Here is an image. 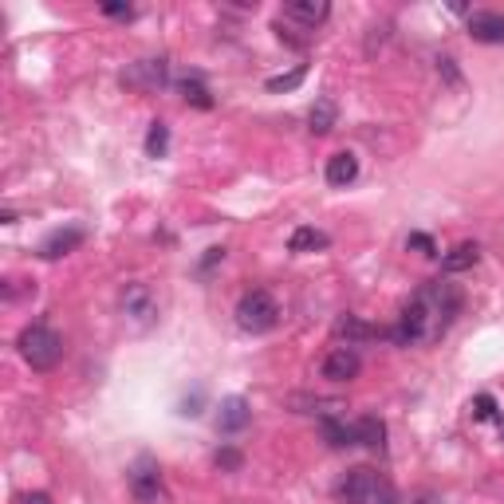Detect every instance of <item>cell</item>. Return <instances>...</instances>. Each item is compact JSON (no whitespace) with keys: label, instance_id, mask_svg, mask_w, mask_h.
<instances>
[{"label":"cell","instance_id":"cell-1","mask_svg":"<svg viewBox=\"0 0 504 504\" xmlns=\"http://www.w3.org/2000/svg\"><path fill=\"white\" fill-rule=\"evenodd\" d=\"M465 296H461L457 284L449 280H430L422 284L417 292L410 296V304L402 307L399 324H394L390 339L399 347H414V343H437L454 324V316L461 312Z\"/></svg>","mask_w":504,"mask_h":504},{"label":"cell","instance_id":"cell-2","mask_svg":"<svg viewBox=\"0 0 504 504\" xmlns=\"http://www.w3.org/2000/svg\"><path fill=\"white\" fill-rule=\"evenodd\" d=\"M16 347H20V359H24L32 371H51L63 359V339L44 324H28L20 331Z\"/></svg>","mask_w":504,"mask_h":504},{"label":"cell","instance_id":"cell-3","mask_svg":"<svg viewBox=\"0 0 504 504\" xmlns=\"http://www.w3.org/2000/svg\"><path fill=\"white\" fill-rule=\"evenodd\" d=\"M343 497H347L351 504H399V492H394V485L386 481L379 469H351L347 481H343Z\"/></svg>","mask_w":504,"mask_h":504},{"label":"cell","instance_id":"cell-4","mask_svg":"<svg viewBox=\"0 0 504 504\" xmlns=\"http://www.w3.org/2000/svg\"><path fill=\"white\" fill-rule=\"evenodd\" d=\"M280 324V307H276V299L268 292H244L241 304H237V327L249 331V335H264V331H272Z\"/></svg>","mask_w":504,"mask_h":504},{"label":"cell","instance_id":"cell-5","mask_svg":"<svg viewBox=\"0 0 504 504\" xmlns=\"http://www.w3.org/2000/svg\"><path fill=\"white\" fill-rule=\"evenodd\" d=\"M119 307L138 331L158 324V299H154V292H150L146 284H126L123 296H119Z\"/></svg>","mask_w":504,"mask_h":504},{"label":"cell","instance_id":"cell-6","mask_svg":"<svg viewBox=\"0 0 504 504\" xmlns=\"http://www.w3.org/2000/svg\"><path fill=\"white\" fill-rule=\"evenodd\" d=\"M359 371H362L359 351H355V347H335V351H331V355L324 359V371H319V374H324L327 382H351Z\"/></svg>","mask_w":504,"mask_h":504},{"label":"cell","instance_id":"cell-7","mask_svg":"<svg viewBox=\"0 0 504 504\" xmlns=\"http://www.w3.org/2000/svg\"><path fill=\"white\" fill-rule=\"evenodd\" d=\"M131 489H134V497L142 504H154L158 497H162V473H158V465L150 457H142L131 469Z\"/></svg>","mask_w":504,"mask_h":504},{"label":"cell","instance_id":"cell-8","mask_svg":"<svg viewBox=\"0 0 504 504\" xmlns=\"http://www.w3.org/2000/svg\"><path fill=\"white\" fill-rule=\"evenodd\" d=\"M249 422H252V406L244 402L241 394H233V399L221 402V414H217V430L221 434H241Z\"/></svg>","mask_w":504,"mask_h":504},{"label":"cell","instance_id":"cell-9","mask_svg":"<svg viewBox=\"0 0 504 504\" xmlns=\"http://www.w3.org/2000/svg\"><path fill=\"white\" fill-rule=\"evenodd\" d=\"M469 36L477 44H504V13H473L469 16Z\"/></svg>","mask_w":504,"mask_h":504},{"label":"cell","instance_id":"cell-10","mask_svg":"<svg viewBox=\"0 0 504 504\" xmlns=\"http://www.w3.org/2000/svg\"><path fill=\"white\" fill-rule=\"evenodd\" d=\"M83 244V229H56L51 237H44V244H40V256L44 261H60V256H68V252H75Z\"/></svg>","mask_w":504,"mask_h":504},{"label":"cell","instance_id":"cell-11","mask_svg":"<svg viewBox=\"0 0 504 504\" xmlns=\"http://www.w3.org/2000/svg\"><path fill=\"white\" fill-rule=\"evenodd\" d=\"M327 13H331L327 0H288L284 5V16H292V20H299V24H307V28H319L327 20Z\"/></svg>","mask_w":504,"mask_h":504},{"label":"cell","instance_id":"cell-12","mask_svg":"<svg viewBox=\"0 0 504 504\" xmlns=\"http://www.w3.org/2000/svg\"><path fill=\"white\" fill-rule=\"evenodd\" d=\"M131 87H162L166 83V60H142L123 75Z\"/></svg>","mask_w":504,"mask_h":504},{"label":"cell","instance_id":"cell-13","mask_svg":"<svg viewBox=\"0 0 504 504\" xmlns=\"http://www.w3.org/2000/svg\"><path fill=\"white\" fill-rule=\"evenodd\" d=\"M477 261H481V249H477V244H473V241H461V244H454V249L442 256V272H445V276L469 272V268H473Z\"/></svg>","mask_w":504,"mask_h":504},{"label":"cell","instance_id":"cell-14","mask_svg":"<svg viewBox=\"0 0 504 504\" xmlns=\"http://www.w3.org/2000/svg\"><path fill=\"white\" fill-rule=\"evenodd\" d=\"M359 178V158L351 150H339V154L327 158V181L331 186H351Z\"/></svg>","mask_w":504,"mask_h":504},{"label":"cell","instance_id":"cell-15","mask_svg":"<svg viewBox=\"0 0 504 504\" xmlns=\"http://www.w3.org/2000/svg\"><path fill=\"white\" fill-rule=\"evenodd\" d=\"M335 335L347 339V347H355V343H362V339H379L382 331L371 327V324H362L359 316H339V319H335Z\"/></svg>","mask_w":504,"mask_h":504},{"label":"cell","instance_id":"cell-16","mask_svg":"<svg viewBox=\"0 0 504 504\" xmlns=\"http://www.w3.org/2000/svg\"><path fill=\"white\" fill-rule=\"evenodd\" d=\"M355 442L367 445V449H382V445H386V426H382V417H374V414L359 417V422H355Z\"/></svg>","mask_w":504,"mask_h":504},{"label":"cell","instance_id":"cell-17","mask_svg":"<svg viewBox=\"0 0 504 504\" xmlns=\"http://www.w3.org/2000/svg\"><path fill=\"white\" fill-rule=\"evenodd\" d=\"M327 233H319L312 229V225H304V229H296L292 233V241H288V249L292 252H319V249H327Z\"/></svg>","mask_w":504,"mask_h":504},{"label":"cell","instance_id":"cell-18","mask_svg":"<svg viewBox=\"0 0 504 504\" xmlns=\"http://www.w3.org/2000/svg\"><path fill=\"white\" fill-rule=\"evenodd\" d=\"M319 430H324V437H327V445L331 449H343V445H359L355 442V426H343V422H335V417H324L319 422Z\"/></svg>","mask_w":504,"mask_h":504},{"label":"cell","instance_id":"cell-19","mask_svg":"<svg viewBox=\"0 0 504 504\" xmlns=\"http://www.w3.org/2000/svg\"><path fill=\"white\" fill-rule=\"evenodd\" d=\"M339 111H335V99H316L312 115H307V123H312V134H327L331 126H335Z\"/></svg>","mask_w":504,"mask_h":504},{"label":"cell","instance_id":"cell-20","mask_svg":"<svg viewBox=\"0 0 504 504\" xmlns=\"http://www.w3.org/2000/svg\"><path fill=\"white\" fill-rule=\"evenodd\" d=\"M181 95H186V103L197 106V111H213V95H209V87L201 79H186L181 83Z\"/></svg>","mask_w":504,"mask_h":504},{"label":"cell","instance_id":"cell-21","mask_svg":"<svg viewBox=\"0 0 504 504\" xmlns=\"http://www.w3.org/2000/svg\"><path fill=\"white\" fill-rule=\"evenodd\" d=\"M170 150V126L166 123H150L146 131V158H162Z\"/></svg>","mask_w":504,"mask_h":504},{"label":"cell","instance_id":"cell-22","mask_svg":"<svg viewBox=\"0 0 504 504\" xmlns=\"http://www.w3.org/2000/svg\"><path fill=\"white\" fill-rule=\"evenodd\" d=\"M304 75H307V68H304V63H299L296 71H288V75H276V79H268L264 87L272 91V95H280V91H296L299 83H304Z\"/></svg>","mask_w":504,"mask_h":504},{"label":"cell","instance_id":"cell-23","mask_svg":"<svg viewBox=\"0 0 504 504\" xmlns=\"http://www.w3.org/2000/svg\"><path fill=\"white\" fill-rule=\"evenodd\" d=\"M469 414H473L477 422H497V399H492V394H477Z\"/></svg>","mask_w":504,"mask_h":504},{"label":"cell","instance_id":"cell-24","mask_svg":"<svg viewBox=\"0 0 504 504\" xmlns=\"http://www.w3.org/2000/svg\"><path fill=\"white\" fill-rule=\"evenodd\" d=\"M406 249H414L422 256H437V244H434V237H426V233H410V237H406Z\"/></svg>","mask_w":504,"mask_h":504},{"label":"cell","instance_id":"cell-25","mask_svg":"<svg viewBox=\"0 0 504 504\" xmlns=\"http://www.w3.org/2000/svg\"><path fill=\"white\" fill-rule=\"evenodd\" d=\"M217 465L233 473V469H241V454H237V449H221V454H217Z\"/></svg>","mask_w":504,"mask_h":504},{"label":"cell","instance_id":"cell-26","mask_svg":"<svg viewBox=\"0 0 504 504\" xmlns=\"http://www.w3.org/2000/svg\"><path fill=\"white\" fill-rule=\"evenodd\" d=\"M103 13H106V16H119V20H131L134 8H131V5H115V0H111V5H103Z\"/></svg>","mask_w":504,"mask_h":504},{"label":"cell","instance_id":"cell-27","mask_svg":"<svg viewBox=\"0 0 504 504\" xmlns=\"http://www.w3.org/2000/svg\"><path fill=\"white\" fill-rule=\"evenodd\" d=\"M16 504H51V497H48V492H24Z\"/></svg>","mask_w":504,"mask_h":504},{"label":"cell","instance_id":"cell-28","mask_svg":"<svg viewBox=\"0 0 504 504\" xmlns=\"http://www.w3.org/2000/svg\"><path fill=\"white\" fill-rule=\"evenodd\" d=\"M217 261H225V249H209V252H206V261H201V268H206V272H209V268L217 264Z\"/></svg>","mask_w":504,"mask_h":504}]
</instances>
